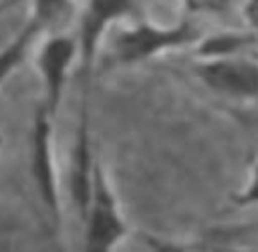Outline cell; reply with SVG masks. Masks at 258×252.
Returning <instances> with one entry per match:
<instances>
[{"label": "cell", "instance_id": "cell-5", "mask_svg": "<svg viewBox=\"0 0 258 252\" xmlns=\"http://www.w3.org/2000/svg\"><path fill=\"white\" fill-rule=\"evenodd\" d=\"M50 115L42 109L36 115L34 131H32V175L36 181V190L52 214L54 220L60 218V190H58V175L54 165V151H52V125Z\"/></svg>", "mask_w": 258, "mask_h": 252}, {"label": "cell", "instance_id": "cell-1", "mask_svg": "<svg viewBox=\"0 0 258 252\" xmlns=\"http://www.w3.org/2000/svg\"><path fill=\"white\" fill-rule=\"evenodd\" d=\"M200 38V30L191 20H181L169 26L139 20L115 36L111 58L115 65L131 67L149 60L161 52L183 48L187 44H198Z\"/></svg>", "mask_w": 258, "mask_h": 252}, {"label": "cell", "instance_id": "cell-3", "mask_svg": "<svg viewBox=\"0 0 258 252\" xmlns=\"http://www.w3.org/2000/svg\"><path fill=\"white\" fill-rule=\"evenodd\" d=\"M196 77L220 95L234 99H258V62L252 58H198Z\"/></svg>", "mask_w": 258, "mask_h": 252}, {"label": "cell", "instance_id": "cell-7", "mask_svg": "<svg viewBox=\"0 0 258 252\" xmlns=\"http://www.w3.org/2000/svg\"><path fill=\"white\" fill-rule=\"evenodd\" d=\"M97 159L93 155V143H91V127H89V111H87V101L81 105L79 113V127H77V137L71 153V179H69V190L73 204L83 220L89 200H91V187H93V173Z\"/></svg>", "mask_w": 258, "mask_h": 252}, {"label": "cell", "instance_id": "cell-4", "mask_svg": "<svg viewBox=\"0 0 258 252\" xmlns=\"http://www.w3.org/2000/svg\"><path fill=\"white\" fill-rule=\"evenodd\" d=\"M135 12V0H87L81 26H79V56L85 75H89L93 60L97 56V48L105 36V32L117 20L131 16Z\"/></svg>", "mask_w": 258, "mask_h": 252}, {"label": "cell", "instance_id": "cell-10", "mask_svg": "<svg viewBox=\"0 0 258 252\" xmlns=\"http://www.w3.org/2000/svg\"><path fill=\"white\" fill-rule=\"evenodd\" d=\"M71 10V0H34V22L42 28L62 20Z\"/></svg>", "mask_w": 258, "mask_h": 252}, {"label": "cell", "instance_id": "cell-2", "mask_svg": "<svg viewBox=\"0 0 258 252\" xmlns=\"http://www.w3.org/2000/svg\"><path fill=\"white\" fill-rule=\"evenodd\" d=\"M83 252H115V248L129 234V224L123 216L121 204L99 159L95 165L91 200L83 216Z\"/></svg>", "mask_w": 258, "mask_h": 252}, {"label": "cell", "instance_id": "cell-16", "mask_svg": "<svg viewBox=\"0 0 258 252\" xmlns=\"http://www.w3.org/2000/svg\"><path fill=\"white\" fill-rule=\"evenodd\" d=\"M8 4H10V2H4V4H0V10H4V8L8 6Z\"/></svg>", "mask_w": 258, "mask_h": 252}, {"label": "cell", "instance_id": "cell-8", "mask_svg": "<svg viewBox=\"0 0 258 252\" xmlns=\"http://www.w3.org/2000/svg\"><path fill=\"white\" fill-rule=\"evenodd\" d=\"M254 42L252 34L246 32H216L208 38H200L196 46L198 58H224L240 56V50H246Z\"/></svg>", "mask_w": 258, "mask_h": 252}, {"label": "cell", "instance_id": "cell-11", "mask_svg": "<svg viewBox=\"0 0 258 252\" xmlns=\"http://www.w3.org/2000/svg\"><path fill=\"white\" fill-rule=\"evenodd\" d=\"M141 240L145 244V248L149 252H194V246L183 244V242H175L157 234H149V232H141Z\"/></svg>", "mask_w": 258, "mask_h": 252}, {"label": "cell", "instance_id": "cell-9", "mask_svg": "<svg viewBox=\"0 0 258 252\" xmlns=\"http://www.w3.org/2000/svg\"><path fill=\"white\" fill-rule=\"evenodd\" d=\"M40 26L32 20L2 52H0V83L6 79V75H10L12 71H14V67L22 60V56H24V52H26V46L30 44V40H32V36H34V32L38 30Z\"/></svg>", "mask_w": 258, "mask_h": 252}, {"label": "cell", "instance_id": "cell-14", "mask_svg": "<svg viewBox=\"0 0 258 252\" xmlns=\"http://www.w3.org/2000/svg\"><path fill=\"white\" fill-rule=\"evenodd\" d=\"M242 14H244L246 24H248L254 32H258V0H246Z\"/></svg>", "mask_w": 258, "mask_h": 252}, {"label": "cell", "instance_id": "cell-12", "mask_svg": "<svg viewBox=\"0 0 258 252\" xmlns=\"http://www.w3.org/2000/svg\"><path fill=\"white\" fill-rule=\"evenodd\" d=\"M234 202L238 206H258V161L252 167V173H250L246 187L234 196Z\"/></svg>", "mask_w": 258, "mask_h": 252}, {"label": "cell", "instance_id": "cell-6", "mask_svg": "<svg viewBox=\"0 0 258 252\" xmlns=\"http://www.w3.org/2000/svg\"><path fill=\"white\" fill-rule=\"evenodd\" d=\"M77 54H79V44L71 36H52L50 40L44 42L40 50L38 69L44 81V97H46L44 109L48 111L50 117H54L58 109L67 85V77Z\"/></svg>", "mask_w": 258, "mask_h": 252}, {"label": "cell", "instance_id": "cell-13", "mask_svg": "<svg viewBox=\"0 0 258 252\" xmlns=\"http://www.w3.org/2000/svg\"><path fill=\"white\" fill-rule=\"evenodd\" d=\"M191 12H224L232 0H181Z\"/></svg>", "mask_w": 258, "mask_h": 252}, {"label": "cell", "instance_id": "cell-15", "mask_svg": "<svg viewBox=\"0 0 258 252\" xmlns=\"http://www.w3.org/2000/svg\"><path fill=\"white\" fill-rule=\"evenodd\" d=\"M200 252H258L254 248H236V246H194Z\"/></svg>", "mask_w": 258, "mask_h": 252}]
</instances>
